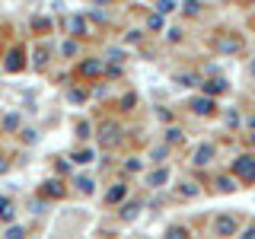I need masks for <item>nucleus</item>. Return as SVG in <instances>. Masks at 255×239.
<instances>
[{"label": "nucleus", "mask_w": 255, "mask_h": 239, "mask_svg": "<svg viewBox=\"0 0 255 239\" xmlns=\"http://www.w3.org/2000/svg\"><path fill=\"white\" fill-rule=\"evenodd\" d=\"M214 48H217L220 54H239V51H243V38H236V35H220L217 42H214Z\"/></svg>", "instance_id": "obj_3"}, {"label": "nucleus", "mask_w": 255, "mask_h": 239, "mask_svg": "<svg viewBox=\"0 0 255 239\" xmlns=\"http://www.w3.org/2000/svg\"><path fill=\"white\" fill-rule=\"evenodd\" d=\"M223 93H227V80L223 77H211L204 83V96H223Z\"/></svg>", "instance_id": "obj_10"}, {"label": "nucleus", "mask_w": 255, "mask_h": 239, "mask_svg": "<svg viewBox=\"0 0 255 239\" xmlns=\"http://www.w3.org/2000/svg\"><path fill=\"white\" fill-rule=\"evenodd\" d=\"M179 83H182V86H198L201 80H198L195 74H179Z\"/></svg>", "instance_id": "obj_28"}, {"label": "nucleus", "mask_w": 255, "mask_h": 239, "mask_svg": "<svg viewBox=\"0 0 255 239\" xmlns=\"http://www.w3.org/2000/svg\"><path fill=\"white\" fill-rule=\"evenodd\" d=\"M77 51H80V45H77V42H64V45H61V54H64V58H74Z\"/></svg>", "instance_id": "obj_24"}, {"label": "nucleus", "mask_w": 255, "mask_h": 239, "mask_svg": "<svg viewBox=\"0 0 255 239\" xmlns=\"http://www.w3.org/2000/svg\"><path fill=\"white\" fill-rule=\"evenodd\" d=\"M246 124H249V127H252V131H255V115H252V118H246Z\"/></svg>", "instance_id": "obj_43"}, {"label": "nucleus", "mask_w": 255, "mask_h": 239, "mask_svg": "<svg viewBox=\"0 0 255 239\" xmlns=\"http://www.w3.org/2000/svg\"><path fill=\"white\" fill-rule=\"evenodd\" d=\"M166 236H172V239H185V236H188V230H185V227H166Z\"/></svg>", "instance_id": "obj_27"}, {"label": "nucleus", "mask_w": 255, "mask_h": 239, "mask_svg": "<svg viewBox=\"0 0 255 239\" xmlns=\"http://www.w3.org/2000/svg\"><path fill=\"white\" fill-rule=\"evenodd\" d=\"M214 230H217L220 236H236V233H239V223H236V217L223 214V217H217V220H214Z\"/></svg>", "instance_id": "obj_5"}, {"label": "nucleus", "mask_w": 255, "mask_h": 239, "mask_svg": "<svg viewBox=\"0 0 255 239\" xmlns=\"http://www.w3.org/2000/svg\"><path fill=\"white\" fill-rule=\"evenodd\" d=\"M169 182V169H156V172H150L147 179H143V185L147 188H159V185H166Z\"/></svg>", "instance_id": "obj_11"}, {"label": "nucleus", "mask_w": 255, "mask_h": 239, "mask_svg": "<svg viewBox=\"0 0 255 239\" xmlns=\"http://www.w3.org/2000/svg\"><path fill=\"white\" fill-rule=\"evenodd\" d=\"M74 159H77V163H93V150H80V153H74Z\"/></svg>", "instance_id": "obj_29"}, {"label": "nucleus", "mask_w": 255, "mask_h": 239, "mask_svg": "<svg viewBox=\"0 0 255 239\" xmlns=\"http://www.w3.org/2000/svg\"><path fill=\"white\" fill-rule=\"evenodd\" d=\"M122 140V127H118L115 121H102V127H99V143L102 147H115V143Z\"/></svg>", "instance_id": "obj_2"}, {"label": "nucleus", "mask_w": 255, "mask_h": 239, "mask_svg": "<svg viewBox=\"0 0 255 239\" xmlns=\"http://www.w3.org/2000/svg\"><path fill=\"white\" fill-rule=\"evenodd\" d=\"M6 169H10V159H6V156H0V175H3Z\"/></svg>", "instance_id": "obj_41"}, {"label": "nucleus", "mask_w": 255, "mask_h": 239, "mask_svg": "<svg viewBox=\"0 0 255 239\" xmlns=\"http://www.w3.org/2000/svg\"><path fill=\"white\" fill-rule=\"evenodd\" d=\"M19 124H22V118H19V112H10V115H3V131H6V134H13V131H19Z\"/></svg>", "instance_id": "obj_15"}, {"label": "nucleus", "mask_w": 255, "mask_h": 239, "mask_svg": "<svg viewBox=\"0 0 255 239\" xmlns=\"http://www.w3.org/2000/svg\"><path fill=\"white\" fill-rule=\"evenodd\" d=\"M233 175L239 182H255V156H249V153L236 156L233 159Z\"/></svg>", "instance_id": "obj_1"}, {"label": "nucleus", "mask_w": 255, "mask_h": 239, "mask_svg": "<svg viewBox=\"0 0 255 239\" xmlns=\"http://www.w3.org/2000/svg\"><path fill=\"white\" fill-rule=\"evenodd\" d=\"M125 169H128V172H137V169H140V159H128Z\"/></svg>", "instance_id": "obj_38"}, {"label": "nucleus", "mask_w": 255, "mask_h": 239, "mask_svg": "<svg viewBox=\"0 0 255 239\" xmlns=\"http://www.w3.org/2000/svg\"><path fill=\"white\" fill-rule=\"evenodd\" d=\"M125 195H128V188L118 182V185H112L109 188V195H106V204H118V201H125Z\"/></svg>", "instance_id": "obj_14"}, {"label": "nucleus", "mask_w": 255, "mask_h": 239, "mask_svg": "<svg viewBox=\"0 0 255 239\" xmlns=\"http://www.w3.org/2000/svg\"><path fill=\"white\" fill-rule=\"evenodd\" d=\"M179 191H182L185 198H195V195H198V185H191V182H182V188H179Z\"/></svg>", "instance_id": "obj_30"}, {"label": "nucleus", "mask_w": 255, "mask_h": 239, "mask_svg": "<svg viewBox=\"0 0 255 239\" xmlns=\"http://www.w3.org/2000/svg\"><path fill=\"white\" fill-rule=\"evenodd\" d=\"M249 74H252V77H255V58H252V64H249Z\"/></svg>", "instance_id": "obj_44"}, {"label": "nucleus", "mask_w": 255, "mask_h": 239, "mask_svg": "<svg viewBox=\"0 0 255 239\" xmlns=\"http://www.w3.org/2000/svg\"><path fill=\"white\" fill-rule=\"evenodd\" d=\"M102 70H106V64H102L99 58H93V61H83L80 64V74H83L86 80H93V77H99Z\"/></svg>", "instance_id": "obj_9"}, {"label": "nucleus", "mask_w": 255, "mask_h": 239, "mask_svg": "<svg viewBox=\"0 0 255 239\" xmlns=\"http://www.w3.org/2000/svg\"><path fill=\"white\" fill-rule=\"evenodd\" d=\"M252 26H255V22H252Z\"/></svg>", "instance_id": "obj_47"}, {"label": "nucleus", "mask_w": 255, "mask_h": 239, "mask_svg": "<svg viewBox=\"0 0 255 239\" xmlns=\"http://www.w3.org/2000/svg\"><path fill=\"white\" fill-rule=\"evenodd\" d=\"M137 211H140V201H131V204H125V211H122V220L131 223L134 217H137Z\"/></svg>", "instance_id": "obj_19"}, {"label": "nucleus", "mask_w": 255, "mask_h": 239, "mask_svg": "<svg viewBox=\"0 0 255 239\" xmlns=\"http://www.w3.org/2000/svg\"><path fill=\"white\" fill-rule=\"evenodd\" d=\"M166 153H169V143H166V147H156V150H153V153H150V156H153L156 163H159V159H163Z\"/></svg>", "instance_id": "obj_34"}, {"label": "nucleus", "mask_w": 255, "mask_h": 239, "mask_svg": "<svg viewBox=\"0 0 255 239\" xmlns=\"http://www.w3.org/2000/svg\"><path fill=\"white\" fill-rule=\"evenodd\" d=\"M134 102H137V96H134V93H128L125 99H122V109H125V112H128V109H134Z\"/></svg>", "instance_id": "obj_31"}, {"label": "nucleus", "mask_w": 255, "mask_h": 239, "mask_svg": "<svg viewBox=\"0 0 255 239\" xmlns=\"http://www.w3.org/2000/svg\"><path fill=\"white\" fill-rule=\"evenodd\" d=\"M77 188H80V195H93V191H96V179H90V175H80V179H77Z\"/></svg>", "instance_id": "obj_17"}, {"label": "nucleus", "mask_w": 255, "mask_h": 239, "mask_svg": "<svg viewBox=\"0 0 255 239\" xmlns=\"http://www.w3.org/2000/svg\"><path fill=\"white\" fill-rule=\"evenodd\" d=\"M191 112L201 115V118L214 115V96H198V99H191Z\"/></svg>", "instance_id": "obj_7"}, {"label": "nucleus", "mask_w": 255, "mask_h": 239, "mask_svg": "<svg viewBox=\"0 0 255 239\" xmlns=\"http://www.w3.org/2000/svg\"><path fill=\"white\" fill-rule=\"evenodd\" d=\"M32 29L48 35V32H51V19H48V16H35V19H32Z\"/></svg>", "instance_id": "obj_18"}, {"label": "nucleus", "mask_w": 255, "mask_h": 239, "mask_svg": "<svg viewBox=\"0 0 255 239\" xmlns=\"http://www.w3.org/2000/svg\"><path fill=\"white\" fill-rule=\"evenodd\" d=\"M77 134H80V137H90V124L80 121V124H77Z\"/></svg>", "instance_id": "obj_36"}, {"label": "nucleus", "mask_w": 255, "mask_h": 239, "mask_svg": "<svg viewBox=\"0 0 255 239\" xmlns=\"http://www.w3.org/2000/svg\"><path fill=\"white\" fill-rule=\"evenodd\" d=\"M166 38H169V42H179V38H182V29H169V32H166Z\"/></svg>", "instance_id": "obj_37"}, {"label": "nucleus", "mask_w": 255, "mask_h": 239, "mask_svg": "<svg viewBox=\"0 0 255 239\" xmlns=\"http://www.w3.org/2000/svg\"><path fill=\"white\" fill-rule=\"evenodd\" d=\"M252 143H255V131H252Z\"/></svg>", "instance_id": "obj_46"}, {"label": "nucleus", "mask_w": 255, "mask_h": 239, "mask_svg": "<svg viewBox=\"0 0 255 239\" xmlns=\"http://www.w3.org/2000/svg\"><path fill=\"white\" fill-rule=\"evenodd\" d=\"M125 42H140V32H137V29H134V32H128V35H125Z\"/></svg>", "instance_id": "obj_40"}, {"label": "nucleus", "mask_w": 255, "mask_h": 239, "mask_svg": "<svg viewBox=\"0 0 255 239\" xmlns=\"http://www.w3.org/2000/svg\"><path fill=\"white\" fill-rule=\"evenodd\" d=\"M214 185H217V191H223V195H230V191L239 188V185H236V175H220Z\"/></svg>", "instance_id": "obj_13"}, {"label": "nucleus", "mask_w": 255, "mask_h": 239, "mask_svg": "<svg viewBox=\"0 0 255 239\" xmlns=\"http://www.w3.org/2000/svg\"><path fill=\"white\" fill-rule=\"evenodd\" d=\"M29 207H32V214H42V211H45V198H42V201H38V198H32Z\"/></svg>", "instance_id": "obj_33"}, {"label": "nucleus", "mask_w": 255, "mask_h": 239, "mask_svg": "<svg viewBox=\"0 0 255 239\" xmlns=\"http://www.w3.org/2000/svg\"><path fill=\"white\" fill-rule=\"evenodd\" d=\"M93 3H109V0H93Z\"/></svg>", "instance_id": "obj_45"}, {"label": "nucleus", "mask_w": 255, "mask_h": 239, "mask_svg": "<svg viewBox=\"0 0 255 239\" xmlns=\"http://www.w3.org/2000/svg\"><path fill=\"white\" fill-rule=\"evenodd\" d=\"M45 64H48V48H35V67L42 70Z\"/></svg>", "instance_id": "obj_26"}, {"label": "nucleus", "mask_w": 255, "mask_h": 239, "mask_svg": "<svg viewBox=\"0 0 255 239\" xmlns=\"http://www.w3.org/2000/svg\"><path fill=\"white\" fill-rule=\"evenodd\" d=\"M16 217V207L10 204V198L0 195V220H13Z\"/></svg>", "instance_id": "obj_16"}, {"label": "nucleus", "mask_w": 255, "mask_h": 239, "mask_svg": "<svg viewBox=\"0 0 255 239\" xmlns=\"http://www.w3.org/2000/svg\"><path fill=\"white\" fill-rule=\"evenodd\" d=\"M109 58H112V61H122L125 51H122V48H109Z\"/></svg>", "instance_id": "obj_35"}, {"label": "nucleus", "mask_w": 255, "mask_h": 239, "mask_svg": "<svg viewBox=\"0 0 255 239\" xmlns=\"http://www.w3.org/2000/svg\"><path fill=\"white\" fill-rule=\"evenodd\" d=\"M227 124H230V127L239 124V115H236V112H230V115H227Z\"/></svg>", "instance_id": "obj_39"}, {"label": "nucleus", "mask_w": 255, "mask_h": 239, "mask_svg": "<svg viewBox=\"0 0 255 239\" xmlns=\"http://www.w3.org/2000/svg\"><path fill=\"white\" fill-rule=\"evenodd\" d=\"M3 236H10V239H19V236H26V227L13 223V227H6V233H3Z\"/></svg>", "instance_id": "obj_25"}, {"label": "nucleus", "mask_w": 255, "mask_h": 239, "mask_svg": "<svg viewBox=\"0 0 255 239\" xmlns=\"http://www.w3.org/2000/svg\"><path fill=\"white\" fill-rule=\"evenodd\" d=\"M214 159V143H198L195 153H191V163L195 166H207Z\"/></svg>", "instance_id": "obj_8"}, {"label": "nucleus", "mask_w": 255, "mask_h": 239, "mask_svg": "<svg viewBox=\"0 0 255 239\" xmlns=\"http://www.w3.org/2000/svg\"><path fill=\"white\" fill-rule=\"evenodd\" d=\"M147 29L163 32V13H150V16H147Z\"/></svg>", "instance_id": "obj_20"}, {"label": "nucleus", "mask_w": 255, "mask_h": 239, "mask_svg": "<svg viewBox=\"0 0 255 239\" xmlns=\"http://www.w3.org/2000/svg\"><path fill=\"white\" fill-rule=\"evenodd\" d=\"M64 195H67V188H64L61 179H48L45 185L38 188V198H51V201H54V198H64Z\"/></svg>", "instance_id": "obj_4"}, {"label": "nucleus", "mask_w": 255, "mask_h": 239, "mask_svg": "<svg viewBox=\"0 0 255 239\" xmlns=\"http://www.w3.org/2000/svg\"><path fill=\"white\" fill-rule=\"evenodd\" d=\"M67 29H70V35H77V38L90 35V26H86V16H83V13L67 16Z\"/></svg>", "instance_id": "obj_6"}, {"label": "nucleus", "mask_w": 255, "mask_h": 239, "mask_svg": "<svg viewBox=\"0 0 255 239\" xmlns=\"http://www.w3.org/2000/svg\"><path fill=\"white\" fill-rule=\"evenodd\" d=\"M166 143H182V127H166Z\"/></svg>", "instance_id": "obj_23"}, {"label": "nucleus", "mask_w": 255, "mask_h": 239, "mask_svg": "<svg viewBox=\"0 0 255 239\" xmlns=\"http://www.w3.org/2000/svg\"><path fill=\"white\" fill-rule=\"evenodd\" d=\"M182 10H185L188 16H198V13H201V0H185V3H182Z\"/></svg>", "instance_id": "obj_22"}, {"label": "nucleus", "mask_w": 255, "mask_h": 239, "mask_svg": "<svg viewBox=\"0 0 255 239\" xmlns=\"http://www.w3.org/2000/svg\"><path fill=\"white\" fill-rule=\"evenodd\" d=\"M3 67L10 70V74H13V70H22V67H26V61H22V48H13V51H10V58H6V64H3Z\"/></svg>", "instance_id": "obj_12"}, {"label": "nucleus", "mask_w": 255, "mask_h": 239, "mask_svg": "<svg viewBox=\"0 0 255 239\" xmlns=\"http://www.w3.org/2000/svg\"><path fill=\"white\" fill-rule=\"evenodd\" d=\"M153 3H156V13H172L175 10V6H179V3H175V0H153Z\"/></svg>", "instance_id": "obj_21"}, {"label": "nucleus", "mask_w": 255, "mask_h": 239, "mask_svg": "<svg viewBox=\"0 0 255 239\" xmlns=\"http://www.w3.org/2000/svg\"><path fill=\"white\" fill-rule=\"evenodd\" d=\"M67 99H70V102H86V93H80V90H70V93H67Z\"/></svg>", "instance_id": "obj_32"}, {"label": "nucleus", "mask_w": 255, "mask_h": 239, "mask_svg": "<svg viewBox=\"0 0 255 239\" xmlns=\"http://www.w3.org/2000/svg\"><path fill=\"white\" fill-rule=\"evenodd\" d=\"M243 239H255V227H246L243 230Z\"/></svg>", "instance_id": "obj_42"}]
</instances>
